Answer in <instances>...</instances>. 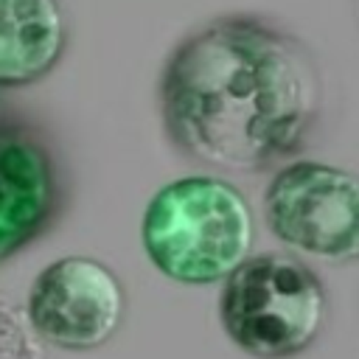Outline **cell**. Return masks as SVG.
<instances>
[{
  "mask_svg": "<svg viewBox=\"0 0 359 359\" xmlns=\"http://www.w3.org/2000/svg\"><path fill=\"white\" fill-rule=\"evenodd\" d=\"M65 42L59 0H0V87H22L50 73Z\"/></svg>",
  "mask_w": 359,
  "mask_h": 359,
  "instance_id": "7",
  "label": "cell"
},
{
  "mask_svg": "<svg viewBox=\"0 0 359 359\" xmlns=\"http://www.w3.org/2000/svg\"><path fill=\"white\" fill-rule=\"evenodd\" d=\"M126 314L118 275L87 255L48 264L31 283V328L62 351H93L115 337Z\"/></svg>",
  "mask_w": 359,
  "mask_h": 359,
  "instance_id": "5",
  "label": "cell"
},
{
  "mask_svg": "<svg viewBox=\"0 0 359 359\" xmlns=\"http://www.w3.org/2000/svg\"><path fill=\"white\" fill-rule=\"evenodd\" d=\"M320 101L303 42L255 17H224L188 36L160 84L171 140L205 165L244 174L292 157Z\"/></svg>",
  "mask_w": 359,
  "mask_h": 359,
  "instance_id": "1",
  "label": "cell"
},
{
  "mask_svg": "<svg viewBox=\"0 0 359 359\" xmlns=\"http://www.w3.org/2000/svg\"><path fill=\"white\" fill-rule=\"evenodd\" d=\"M224 334L250 356L289 359L311 348L328 317L320 278L297 258L264 252L247 258L219 297Z\"/></svg>",
  "mask_w": 359,
  "mask_h": 359,
  "instance_id": "3",
  "label": "cell"
},
{
  "mask_svg": "<svg viewBox=\"0 0 359 359\" xmlns=\"http://www.w3.org/2000/svg\"><path fill=\"white\" fill-rule=\"evenodd\" d=\"M140 238L151 264L171 280L208 286L227 280L252 247V210L219 177H182L149 202Z\"/></svg>",
  "mask_w": 359,
  "mask_h": 359,
  "instance_id": "2",
  "label": "cell"
},
{
  "mask_svg": "<svg viewBox=\"0 0 359 359\" xmlns=\"http://www.w3.org/2000/svg\"><path fill=\"white\" fill-rule=\"evenodd\" d=\"M264 216L286 247L328 261H359V177L300 160L280 168L264 196Z\"/></svg>",
  "mask_w": 359,
  "mask_h": 359,
  "instance_id": "4",
  "label": "cell"
},
{
  "mask_svg": "<svg viewBox=\"0 0 359 359\" xmlns=\"http://www.w3.org/2000/svg\"><path fill=\"white\" fill-rule=\"evenodd\" d=\"M356 11H359V0H356Z\"/></svg>",
  "mask_w": 359,
  "mask_h": 359,
  "instance_id": "8",
  "label": "cell"
},
{
  "mask_svg": "<svg viewBox=\"0 0 359 359\" xmlns=\"http://www.w3.org/2000/svg\"><path fill=\"white\" fill-rule=\"evenodd\" d=\"M53 196L45 146L25 132H0V261L45 224Z\"/></svg>",
  "mask_w": 359,
  "mask_h": 359,
  "instance_id": "6",
  "label": "cell"
}]
</instances>
